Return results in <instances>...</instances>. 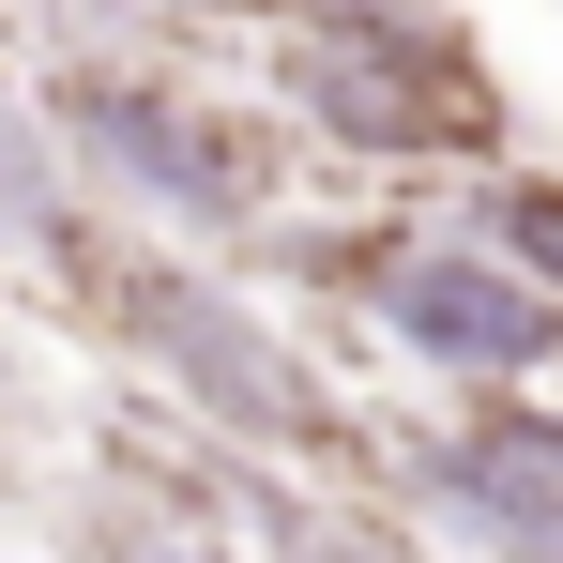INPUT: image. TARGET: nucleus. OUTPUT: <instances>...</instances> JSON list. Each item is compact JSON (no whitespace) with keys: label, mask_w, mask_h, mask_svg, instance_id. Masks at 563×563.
<instances>
[{"label":"nucleus","mask_w":563,"mask_h":563,"mask_svg":"<svg viewBox=\"0 0 563 563\" xmlns=\"http://www.w3.org/2000/svg\"><path fill=\"white\" fill-rule=\"evenodd\" d=\"M92 563H229V518H198V503H107Z\"/></svg>","instance_id":"6e6552de"},{"label":"nucleus","mask_w":563,"mask_h":563,"mask_svg":"<svg viewBox=\"0 0 563 563\" xmlns=\"http://www.w3.org/2000/svg\"><path fill=\"white\" fill-rule=\"evenodd\" d=\"M92 305H107V335H122V366H153L198 427L229 442V457H351V427H335L320 366L260 320V289L229 275V260L122 229V244L92 260Z\"/></svg>","instance_id":"7ed1b4c3"},{"label":"nucleus","mask_w":563,"mask_h":563,"mask_svg":"<svg viewBox=\"0 0 563 563\" xmlns=\"http://www.w3.org/2000/svg\"><path fill=\"white\" fill-rule=\"evenodd\" d=\"M0 244H15L46 289H92V260H107V198L77 184L46 92H15V77H0Z\"/></svg>","instance_id":"423d86ee"},{"label":"nucleus","mask_w":563,"mask_h":563,"mask_svg":"<svg viewBox=\"0 0 563 563\" xmlns=\"http://www.w3.org/2000/svg\"><path fill=\"white\" fill-rule=\"evenodd\" d=\"M380 351H411L427 380H563V305L503 244H472V229H411L366 289Z\"/></svg>","instance_id":"20e7f679"},{"label":"nucleus","mask_w":563,"mask_h":563,"mask_svg":"<svg viewBox=\"0 0 563 563\" xmlns=\"http://www.w3.org/2000/svg\"><path fill=\"white\" fill-rule=\"evenodd\" d=\"M275 107L351 168H503V77L457 0H275Z\"/></svg>","instance_id":"f257e3e1"},{"label":"nucleus","mask_w":563,"mask_h":563,"mask_svg":"<svg viewBox=\"0 0 563 563\" xmlns=\"http://www.w3.org/2000/svg\"><path fill=\"white\" fill-rule=\"evenodd\" d=\"M351 457L380 472V503L427 533L442 563H563V472L503 457L487 427H396V442H351Z\"/></svg>","instance_id":"39448f33"},{"label":"nucleus","mask_w":563,"mask_h":563,"mask_svg":"<svg viewBox=\"0 0 563 563\" xmlns=\"http://www.w3.org/2000/svg\"><path fill=\"white\" fill-rule=\"evenodd\" d=\"M46 122H62L77 184H92L122 229L198 244V260H244V229L289 198L275 122L213 107L198 77H168V62H122V46H77V62L46 77Z\"/></svg>","instance_id":"f03ea898"},{"label":"nucleus","mask_w":563,"mask_h":563,"mask_svg":"<svg viewBox=\"0 0 563 563\" xmlns=\"http://www.w3.org/2000/svg\"><path fill=\"white\" fill-rule=\"evenodd\" d=\"M457 229L503 244V260L563 305V168H518V153H503V168H457Z\"/></svg>","instance_id":"0eeeda50"}]
</instances>
